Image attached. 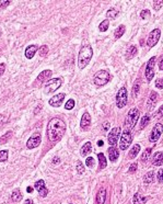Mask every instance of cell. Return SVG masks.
Returning <instances> with one entry per match:
<instances>
[{
    "mask_svg": "<svg viewBox=\"0 0 163 204\" xmlns=\"http://www.w3.org/2000/svg\"><path fill=\"white\" fill-rule=\"evenodd\" d=\"M124 33H125V25H119L115 30L114 36H115V39H119V37H122L124 35Z\"/></svg>",
    "mask_w": 163,
    "mask_h": 204,
    "instance_id": "cell-30",
    "label": "cell"
},
{
    "mask_svg": "<svg viewBox=\"0 0 163 204\" xmlns=\"http://www.w3.org/2000/svg\"><path fill=\"white\" fill-rule=\"evenodd\" d=\"M35 189L37 190V192H39V194L42 196V198H45V196H47L48 194V189L45 187V182H44V180H37L36 182H35L34 185Z\"/></svg>",
    "mask_w": 163,
    "mask_h": 204,
    "instance_id": "cell-13",
    "label": "cell"
},
{
    "mask_svg": "<svg viewBox=\"0 0 163 204\" xmlns=\"http://www.w3.org/2000/svg\"><path fill=\"white\" fill-rule=\"evenodd\" d=\"M162 6H163V0H157V1L153 2V8H155V11H159Z\"/></svg>",
    "mask_w": 163,
    "mask_h": 204,
    "instance_id": "cell-38",
    "label": "cell"
},
{
    "mask_svg": "<svg viewBox=\"0 0 163 204\" xmlns=\"http://www.w3.org/2000/svg\"><path fill=\"white\" fill-rule=\"evenodd\" d=\"M158 181L160 183L163 182V169L159 170V172H158Z\"/></svg>",
    "mask_w": 163,
    "mask_h": 204,
    "instance_id": "cell-47",
    "label": "cell"
},
{
    "mask_svg": "<svg viewBox=\"0 0 163 204\" xmlns=\"http://www.w3.org/2000/svg\"><path fill=\"white\" fill-rule=\"evenodd\" d=\"M93 56V50L91 46L87 45L83 46V47L80 50L79 52V57H78V65H79V68L83 69L89 63H90L91 58Z\"/></svg>",
    "mask_w": 163,
    "mask_h": 204,
    "instance_id": "cell-2",
    "label": "cell"
},
{
    "mask_svg": "<svg viewBox=\"0 0 163 204\" xmlns=\"http://www.w3.org/2000/svg\"><path fill=\"white\" fill-rule=\"evenodd\" d=\"M7 121H8V116L4 114H0V126L3 125Z\"/></svg>",
    "mask_w": 163,
    "mask_h": 204,
    "instance_id": "cell-46",
    "label": "cell"
},
{
    "mask_svg": "<svg viewBox=\"0 0 163 204\" xmlns=\"http://www.w3.org/2000/svg\"><path fill=\"white\" fill-rule=\"evenodd\" d=\"M108 25H109V20H104V21H102L99 25L100 31H101V32H105L108 29Z\"/></svg>",
    "mask_w": 163,
    "mask_h": 204,
    "instance_id": "cell-33",
    "label": "cell"
},
{
    "mask_svg": "<svg viewBox=\"0 0 163 204\" xmlns=\"http://www.w3.org/2000/svg\"><path fill=\"white\" fill-rule=\"evenodd\" d=\"M52 75H53L52 70H48V69L43 70V72H42L41 74L37 76L36 80H35L36 83H44V81H46V80H50V77H52Z\"/></svg>",
    "mask_w": 163,
    "mask_h": 204,
    "instance_id": "cell-14",
    "label": "cell"
},
{
    "mask_svg": "<svg viewBox=\"0 0 163 204\" xmlns=\"http://www.w3.org/2000/svg\"><path fill=\"white\" fill-rule=\"evenodd\" d=\"M149 122H150V115L146 114L141 120V123H140V128H141V130H144V128L149 124Z\"/></svg>",
    "mask_w": 163,
    "mask_h": 204,
    "instance_id": "cell-32",
    "label": "cell"
},
{
    "mask_svg": "<svg viewBox=\"0 0 163 204\" xmlns=\"http://www.w3.org/2000/svg\"><path fill=\"white\" fill-rule=\"evenodd\" d=\"M157 101H158V94L155 91H152L150 97H149L148 102H147V109H148L149 111H151L155 108V104H157Z\"/></svg>",
    "mask_w": 163,
    "mask_h": 204,
    "instance_id": "cell-17",
    "label": "cell"
},
{
    "mask_svg": "<svg viewBox=\"0 0 163 204\" xmlns=\"http://www.w3.org/2000/svg\"><path fill=\"white\" fill-rule=\"evenodd\" d=\"M106 198V190L104 188H101L97 194V204H104Z\"/></svg>",
    "mask_w": 163,
    "mask_h": 204,
    "instance_id": "cell-20",
    "label": "cell"
},
{
    "mask_svg": "<svg viewBox=\"0 0 163 204\" xmlns=\"http://www.w3.org/2000/svg\"><path fill=\"white\" fill-rule=\"evenodd\" d=\"M8 150H0V163H3V161L8 160Z\"/></svg>",
    "mask_w": 163,
    "mask_h": 204,
    "instance_id": "cell-34",
    "label": "cell"
},
{
    "mask_svg": "<svg viewBox=\"0 0 163 204\" xmlns=\"http://www.w3.org/2000/svg\"><path fill=\"white\" fill-rule=\"evenodd\" d=\"M108 127H109V123L108 122H105V123L103 124V131H106Z\"/></svg>",
    "mask_w": 163,
    "mask_h": 204,
    "instance_id": "cell-51",
    "label": "cell"
},
{
    "mask_svg": "<svg viewBox=\"0 0 163 204\" xmlns=\"http://www.w3.org/2000/svg\"><path fill=\"white\" fill-rule=\"evenodd\" d=\"M108 152L109 160H111V161L117 160V158L119 157V152H118L117 148H115V147H109Z\"/></svg>",
    "mask_w": 163,
    "mask_h": 204,
    "instance_id": "cell-21",
    "label": "cell"
},
{
    "mask_svg": "<svg viewBox=\"0 0 163 204\" xmlns=\"http://www.w3.org/2000/svg\"><path fill=\"white\" fill-rule=\"evenodd\" d=\"M160 35H161V31H160V29H155V30L151 31L150 34H149V36H148V41H147L148 46L153 47V46L158 43V41H159Z\"/></svg>",
    "mask_w": 163,
    "mask_h": 204,
    "instance_id": "cell-11",
    "label": "cell"
},
{
    "mask_svg": "<svg viewBox=\"0 0 163 204\" xmlns=\"http://www.w3.org/2000/svg\"><path fill=\"white\" fill-rule=\"evenodd\" d=\"M103 144H104L103 141H99V142H97V146H103Z\"/></svg>",
    "mask_w": 163,
    "mask_h": 204,
    "instance_id": "cell-55",
    "label": "cell"
},
{
    "mask_svg": "<svg viewBox=\"0 0 163 204\" xmlns=\"http://www.w3.org/2000/svg\"><path fill=\"white\" fill-rule=\"evenodd\" d=\"M9 3H10V1H9V0H0V10H3V9H6L7 7L9 6Z\"/></svg>",
    "mask_w": 163,
    "mask_h": 204,
    "instance_id": "cell-42",
    "label": "cell"
},
{
    "mask_svg": "<svg viewBox=\"0 0 163 204\" xmlns=\"http://www.w3.org/2000/svg\"><path fill=\"white\" fill-rule=\"evenodd\" d=\"M137 167H138L137 163H134V164H131V165H130V167H129L128 172H129V174H134V172H136V170H137Z\"/></svg>",
    "mask_w": 163,
    "mask_h": 204,
    "instance_id": "cell-44",
    "label": "cell"
},
{
    "mask_svg": "<svg viewBox=\"0 0 163 204\" xmlns=\"http://www.w3.org/2000/svg\"><path fill=\"white\" fill-rule=\"evenodd\" d=\"M159 68H160V70H163V56L160 57V59H159Z\"/></svg>",
    "mask_w": 163,
    "mask_h": 204,
    "instance_id": "cell-50",
    "label": "cell"
},
{
    "mask_svg": "<svg viewBox=\"0 0 163 204\" xmlns=\"http://www.w3.org/2000/svg\"><path fill=\"white\" fill-rule=\"evenodd\" d=\"M64 99H65V94H58L53 97L52 99H50L48 103H50V105L54 106V108H58V106L61 105Z\"/></svg>",
    "mask_w": 163,
    "mask_h": 204,
    "instance_id": "cell-15",
    "label": "cell"
},
{
    "mask_svg": "<svg viewBox=\"0 0 163 204\" xmlns=\"http://www.w3.org/2000/svg\"><path fill=\"white\" fill-rule=\"evenodd\" d=\"M26 191L29 192V193H31V192H33V188H31V187H29L28 189H26Z\"/></svg>",
    "mask_w": 163,
    "mask_h": 204,
    "instance_id": "cell-56",
    "label": "cell"
},
{
    "mask_svg": "<svg viewBox=\"0 0 163 204\" xmlns=\"http://www.w3.org/2000/svg\"><path fill=\"white\" fill-rule=\"evenodd\" d=\"M140 17H141V19L147 20L149 17H150V11H149V10H142L141 12H140Z\"/></svg>",
    "mask_w": 163,
    "mask_h": 204,
    "instance_id": "cell-40",
    "label": "cell"
},
{
    "mask_svg": "<svg viewBox=\"0 0 163 204\" xmlns=\"http://www.w3.org/2000/svg\"><path fill=\"white\" fill-rule=\"evenodd\" d=\"M66 133V123L59 117H54L48 122L47 137L50 142L55 143L62 138Z\"/></svg>",
    "mask_w": 163,
    "mask_h": 204,
    "instance_id": "cell-1",
    "label": "cell"
},
{
    "mask_svg": "<svg viewBox=\"0 0 163 204\" xmlns=\"http://www.w3.org/2000/svg\"><path fill=\"white\" fill-rule=\"evenodd\" d=\"M133 141V135H131L130 131L126 130L120 136V141H119V148L122 150H125L128 148V146L131 144Z\"/></svg>",
    "mask_w": 163,
    "mask_h": 204,
    "instance_id": "cell-7",
    "label": "cell"
},
{
    "mask_svg": "<svg viewBox=\"0 0 163 204\" xmlns=\"http://www.w3.org/2000/svg\"><path fill=\"white\" fill-rule=\"evenodd\" d=\"M86 165L88 166V167L92 168L93 166H94V159H93L92 157H88L86 160Z\"/></svg>",
    "mask_w": 163,
    "mask_h": 204,
    "instance_id": "cell-43",
    "label": "cell"
},
{
    "mask_svg": "<svg viewBox=\"0 0 163 204\" xmlns=\"http://www.w3.org/2000/svg\"><path fill=\"white\" fill-rule=\"evenodd\" d=\"M162 133H163V125L161 123L155 124L152 128V132H151V134H150V137H149L151 143H155V142L160 138Z\"/></svg>",
    "mask_w": 163,
    "mask_h": 204,
    "instance_id": "cell-10",
    "label": "cell"
},
{
    "mask_svg": "<svg viewBox=\"0 0 163 204\" xmlns=\"http://www.w3.org/2000/svg\"><path fill=\"white\" fill-rule=\"evenodd\" d=\"M76 169H77V171L79 172L80 174H83V171H84V167H83V165H82V163L80 160H78L77 161V168H76Z\"/></svg>",
    "mask_w": 163,
    "mask_h": 204,
    "instance_id": "cell-39",
    "label": "cell"
},
{
    "mask_svg": "<svg viewBox=\"0 0 163 204\" xmlns=\"http://www.w3.org/2000/svg\"><path fill=\"white\" fill-rule=\"evenodd\" d=\"M12 135H13L12 131H9V132H7L4 135H2V136L0 137V144H6V143H8V142L11 139V137H12Z\"/></svg>",
    "mask_w": 163,
    "mask_h": 204,
    "instance_id": "cell-29",
    "label": "cell"
},
{
    "mask_svg": "<svg viewBox=\"0 0 163 204\" xmlns=\"http://www.w3.org/2000/svg\"><path fill=\"white\" fill-rule=\"evenodd\" d=\"M155 87H157L158 89H163V78H160L155 80Z\"/></svg>",
    "mask_w": 163,
    "mask_h": 204,
    "instance_id": "cell-45",
    "label": "cell"
},
{
    "mask_svg": "<svg viewBox=\"0 0 163 204\" xmlns=\"http://www.w3.org/2000/svg\"><path fill=\"white\" fill-rule=\"evenodd\" d=\"M97 158H99V169H104L106 167V165H108L104 154H102V153L97 154Z\"/></svg>",
    "mask_w": 163,
    "mask_h": 204,
    "instance_id": "cell-25",
    "label": "cell"
},
{
    "mask_svg": "<svg viewBox=\"0 0 163 204\" xmlns=\"http://www.w3.org/2000/svg\"><path fill=\"white\" fill-rule=\"evenodd\" d=\"M120 127H114L111 130V132L108 133V144L112 146V147H115V145L117 144V141L119 138V135H120Z\"/></svg>",
    "mask_w": 163,
    "mask_h": 204,
    "instance_id": "cell-9",
    "label": "cell"
},
{
    "mask_svg": "<svg viewBox=\"0 0 163 204\" xmlns=\"http://www.w3.org/2000/svg\"><path fill=\"white\" fill-rule=\"evenodd\" d=\"M37 50H39V47H37V45H30L26 47L25 50V57L28 59H32L33 57H34L35 53L37 52Z\"/></svg>",
    "mask_w": 163,
    "mask_h": 204,
    "instance_id": "cell-18",
    "label": "cell"
},
{
    "mask_svg": "<svg viewBox=\"0 0 163 204\" xmlns=\"http://www.w3.org/2000/svg\"><path fill=\"white\" fill-rule=\"evenodd\" d=\"M91 149H92V144L90 142H88V143H86L82 146L81 150H80V154H81V156H88L91 153Z\"/></svg>",
    "mask_w": 163,
    "mask_h": 204,
    "instance_id": "cell-22",
    "label": "cell"
},
{
    "mask_svg": "<svg viewBox=\"0 0 163 204\" xmlns=\"http://www.w3.org/2000/svg\"><path fill=\"white\" fill-rule=\"evenodd\" d=\"M155 181V171H149L148 174H146V176L144 177V182L146 185L153 182Z\"/></svg>",
    "mask_w": 163,
    "mask_h": 204,
    "instance_id": "cell-27",
    "label": "cell"
},
{
    "mask_svg": "<svg viewBox=\"0 0 163 204\" xmlns=\"http://www.w3.org/2000/svg\"><path fill=\"white\" fill-rule=\"evenodd\" d=\"M53 163H54V164L59 163V158H57V157H54V159H53Z\"/></svg>",
    "mask_w": 163,
    "mask_h": 204,
    "instance_id": "cell-54",
    "label": "cell"
},
{
    "mask_svg": "<svg viewBox=\"0 0 163 204\" xmlns=\"http://www.w3.org/2000/svg\"><path fill=\"white\" fill-rule=\"evenodd\" d=\"M36 108H37V109H36V110L34 111V113H35V114H36V113L39 112V109H41V110H42V108H43V105H42V104H41V105H37Z\"/></svg>",
    "mask_w": 163,
    "mask_h": 204,
    "instance_id": "cell-52",
    "label": "cell"
},
{
    "mask_svg": "<svg viewBox=\"0 0 163 204\" xmlns=\"http://www.w3.org/2000/svg\"><path fill=\"white\" fill-rule=\"evenodd\" d=\"M11 199H12L13 202H19V201L22 200V194H21V191L19 189H15L14 191L12 192L11 194Z\"/></svg>",
    "mask_w": 163,
    "mask_h": 204,
    "instance_id": "cell-28",
    "label": "cell"
},
{
    "mask_svg": "<svg viewBox=\"0 0 163 204\" xmlns=\"http://www.w3.org/2000/svg\"><path fill=\"white\" fill-rule=\"evenodd\" d=\"M127 101H128L127 89L125 87H122L116 94V105H117V108L123 109L127 104Z\"/></svg>",
    "mask_w": 163,
    "mask_h": 204,
    "instance_id": "cell-5",
    "label": "cell"
},
{
    "mask_svg": "<svg viewBox=\"0 0 163 204\" xmlns=\"http://www.w3.org/2000/svg\"><path fill=\"white\" fill-rule=\"evenodd\" d=\"M152 164L155 166H161L163 165V152H158L153 155L152 157Z\"/></svg>",
    "mask_w": 163,
    "mask_h": 204,
    "instance_id": "cell-19",
    "label": "cell"
},
{
    "mask_svg": "<svg viewBox=\"0 0 163 204\" xmlns=\"http://www.w3.org/2000/svg\"><path fill=\"white\" fill-rule=\"evenodd\" d=\"M155 61H157V57L153 56L151 57L150 59L148 61L146 66V70H145V75H146V78L148 81H151L152 78L155 77Z\"/></svg>",
    "mask_w": 163,
    "mask_h": 204,
    "instance_id": "cell-6",
    "label": "cell"
},
{
    "mask_svg": "<svg viewBox=\"0 0 163 204\" xmlns=\"http://www.w3.org/2000/svg\"><path fill=\"white\" fill-rule=\"evenodd\" d=\"M137 53H138L137 46H136V45L129 46L128 50H127V52H126L127 59H130V58H133V57H135L136 55H137Z\"/></svg>",
    "mask_w": 163,
    "mask_h": 204,
    "instance_id": "cell-24",
    "label": "cell"
},
{
    "mask_svg": "<svg viewBox=\"0 0 163 204\" xmlns=\"http://www.w3.org/2000/svg\"><path fill=\"white\" fill-rule=\"evenodd\" d=\"M72 108H75V100H73V99H69V100L67 101V103L65 104V109H66V110H71Z\"/></svg>",
    "mask_w": 163,
    "mask_h": 204,
    "instance_id": "cell-37",
    "label": "cell"
},
{
    "mask_svg": "<svg viewBox=\"0 0 163 204\" xmlns=\"http://www.w3.org/2000/svg\"><path fill=\"white\" fill-rule=\"evenodd\" d=\"M111 79V75L106 70H100L93 77V83L97 86H104Z\"/></svg>",
    "mask_w": 163,
    "mask_h": 204,
    "instance_id": "cell-4",
    "label": "cell"
},
{
    "mask_svg": "<svg viewBox=\"0 0 163 204\" xmlns=\"http://www.w3.org/2000/svg\"><path fill=\"white\" fill-rule=\"evenodd\" d=\"M147 200H148V199H147L146 196H141V194H139V193H136L133 198L134 204H145L147 202Z\"/></svg>",
    "mask_w": 163,
    "mask_h": 204,
    "instance_id": "cell-23",
    "label": "cell"
},
{
    "mask_svg": "<svg viewBox=\"0 0 163 204\" xmlns=\"http://www.w3.org/2000/svg\"><path fill=\"white\" fill-rule=\"evenodd\" d=\"M157 115H158V117H163V104H162L161 106H160V109H159V111H158Z\"/></svg>",
    "mask_w": 163,
    "mask_h": 204,
    "instance_id": "cell-49",
    "label": "cell"
},
{
    "mask_svg": "<svg viewBox=\"0 0 163 204\" xmlns=\"http://www.w3.org/2000/svg\"><path fill=\"white\" fill-rule=\"evenodd\" d=\"M139 80H137L135 83V85H134V88H133V97L134 98H136V97L138 96V94H139Z\"/></svg>",
    "mask_w": 163,
    "mask_h": 204,
    "instance_id": "cell-35",
    "label": "cell"
},
{
    "mask_svg": "<svg viewBox=\"0 0 163 204\" xmlns=\"http://www.w3.org/2000/svg\"><path fill=\"white\" fill-rule=\"evenodd\" d=\"M41 141H42L41 135H39V133H35V134H33L32 136L28 139V142H26V147H28L29 149H33V148L39 147V144H41Z\"/></svg>",
    "mask_w": 163,
    "mask_h": 204,
    "instance_id": "cell-12",
    "label": "cell"
},
{
    "mask_svg": "<svg viewBox=\"0 0 163 204\" xmlns=\"http://www.w3.org/2000/svg\"><path fill=\"white\" fill-rule=\"evenodd\" d=\"M61 79L59 78H54V79H50L47 83L45 85V94H52V92H55L57 89H59L61 87Z\"/></svg>",
    "mask_w": 163,
    "mask_h": 204,
    "instance_id": "cell-8",
    "label": "cell"
},
{
    "mask_svg": "<svg viewBox=\"0 0 163 204\" xmlns=\"http://www.w3.org/2000/svg\"><path fill=\"white\" fill-rule=\"evenodd\" d=\"M4 70H6V64L1 63V64H0V76H2V75H3Z\"/></svg>",
    "mask_w": 163,
    "mask_h": 204,
    "instance_id": "cell-48",
    "label": "cell"
},
{
    "mask_svg": "<svg viewBox=\"0 0 163 204\" xmlns=\"http://www.w3.org/2000/svg\"><path fill=\"white\" fill-rule=\"evenodd\" d=\"M117 15H118V11H116L115 9H109V10L106 12V17L108 18V19H111V20H114V19H116L117 18Z\"/></svg>",
    "mask_w": 163,
    "mask_h": 204,
    "instance_id": "cell-31",
    "label": "cell"
},
{
    "mask_svg": "<svg viewBox=\"0 0 163 204\" xmlns=\"http://www.w3.org/2000/svg\"><path fill=\"white\" fill-rule=\"evenodd\" d=\"M91 125V116L88 112H84L83 115L81 117V122H80V126H81L82 130L87 131Z\"/></svg>",
    "mask_w": 163,
    "mask_h": 204,
    "instance_id": "cell-16",
    "label": "cell"
},
{
    "mask_svg": "<svg viewBox=\"0 0 163 204\" xmlns=\"http://www.w3.org/2000/svg\"><path fill=\"white\" fill-rule=\"evenodd\" d=\"M150 155H151V148H147L146 149V152L142 154V156H141V160L142 161H147L149 159V157H150Z\"/></svg>",
    "mask_w": 163,
    "mask_h": 204,
    "instance_id": "cell-36",
    "label": "cell"
},
{
    "mask_svg": "<svg viewBox=\"0 0 163 204\" xmlns=\"http://www.w3.org/2000/svg\"><path fill=\"white\" fill-rule=\"evenodd\" d=\"M23 204H33V201L30 200V199H28V200H25V202H24Z\"/></svg>",
    "mask_w": 163,
    "mask_h": 204,
    "instance_id": "cell-53",
    "label": "cell"
},
{
    "mask_svg": "<svg viewBox=\"0 0 163 204\" xmlns=\"http://www.w3.org/2000/svg\"><path fill=\"white\" fill-rule=\"evenodd\" d=\"M47 53H48V46L47 45L41 46V48H39V54H41L42 56H45Z\"/></svg>",
    "mask_w": 163,
    "mask_h": 204,
    "instance_id": "cell-41",
    "label": "cell"
},
{
    "mask_svg": "<svg viewBox=\"0 0 163 204\" xmlns=\"http://www.w3.org/2000/svg\"><path fill=\"white\" fill-rule=\"evenodd\" d=\"M139 115L140 112L137 108H133L129 110L128 114L126 116V120H125V127H126V130L130 131L135 127L138 120H139Z\"/></svg>",
    "mask_w": 163,
    "mask_h": 204,
    "instance_id": "cell-3",
    "label": "cell"
},
{
    "mask_svg": "<svg viewBox=\"0 0 163 204\" xmlns=\"http://www.w3.org/2000/svg\"><path fill=\"white\" fill-rule=\"evenodd\" d=\"M140 152V145H138V144H136V145H134V147L130 149V152H129V158L130 159H134L135 157H137L138 153Z\"/></svg>",
    "mask_w": 163,
    "mask_h": 204,
    "instance_id": "cell-26",
    "label": "cell"
}]
</instances>
